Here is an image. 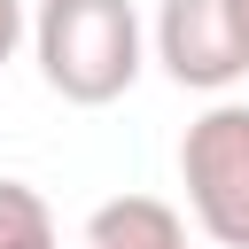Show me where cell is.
I'll use <instances>...</instances> for the list:
<instances>
[{"instance_id": "1", "label": "cell", "mask_w": 249, "mask_h": 249, "mask_svg": "<svg viewBox=\"0 0 249 249\" xmlns=\"http://www.w3.org/2000/svg\"><path fill=\"white\" fill-rule=\"evenodd\" d=\"M31 54L47 93H62L70 109H109L140 78V16L132 0H39Z\"/></svg>"}, {"instance_id": "2", "label": "cell", "mask_w": 249, "mask_h": 249, "mask_svg": "<svg viewBox=\"0 0 249 249\" xmlns=\"http://www.w3.org/2000/svg\"><path fill=\"white\" fill-rule=\"evenodd\" d=\"M179 187L218 249H249V101H210L179 140Z\"/></svg>"}, {"instance_id": "3", "label": "cell", "mask_w": 249, "mask_h": 249, "mask_svg": "<svg viewBox=\"0 0 249 249\" xmlns=\"http://www.w3.org/2000/svg\"><path fill=\"white\" fill-rule=\"evenodd\" d=\"M156 62L187 93H226L249 78V31L233 0H163L156 8Z\"/></svg>"}, {"instance_id": "4", "label": "cell", "mask_w": 249, "mask_h": 249, "mask_svg": "<svg viewBox=\"0 0 249 249\" xmlns=\"http://www.w3.org/2000/svg\"><path fill=\"white\" fill-rule=\"evenodd\" d=\"M78 249H187V218L163 195H109L86 218Z\"/></svg>"}, {"instance_id": "5", "label": "cell", "mask_w": 249, "mask_h": 249, "mask_svg": "<svg viewBox=\"0 0 249 249\" xmlns=\"http://www.w3.org/2000/svg\"><path fill=\"white\" fill-rule=\"evenodd\" d=\"M0 249H62L47 195L23 179H0Z\"/></svg>"}, {"instance_id": "6", "label": "cell", "mask_w": 249, "mask_h": 249, "mask_svg": "<svg viewBox=\"0 0 249 249\" xmlns=\"http://www.w3.org/2000/svg\"><path fill=\"white\" fill-rule=\"evenodd\" d=\"M31 39V16H23V0H0V70L16 62V47Z\"/></svg>"}, {"instance_id": "7", "label": "cell", "mask_w": 249, "mask_h": 249, "mask_svg": "<svg viewBox=\"0 0 249 249\" xmlns=\"http://www.w3.org/2000/svg\"><path fill=\"white\" fill-rule=\"evenodd\" d=\"M233 16H241V31H249V0H233Z\"/></svg>"}]
</instances>
